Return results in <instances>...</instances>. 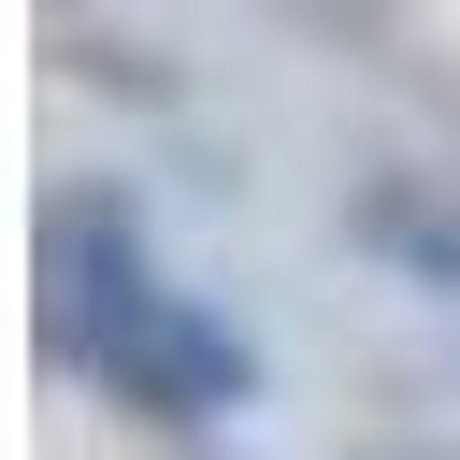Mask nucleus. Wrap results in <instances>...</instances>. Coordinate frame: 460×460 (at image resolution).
I'll use <instances>...</instances> for the list:
<instances>
[{
    "label": "nucleus",
    "instance_id": "nucleus-1",
    "mask_svg": "<svg viewBox=\"0 0 460 460\" xmlns=\"http://www.w3.org/2000/svg\"><path fill=\"white\" fill-rule=\"evenodd\" d=\"M72 374H101L144 431H216V417H244L259 402V331H230L216 302H187L172 273L144 288V302H115L101 331H86V359Z\"/></svg>",
    "mask_w": 460,
    "mask_h": 460
},
{
    "label": "nucleus",
    "instance_id": "nucleus-2",
    "mask_svg": "<svg viewBox=\"0 0 460 460\" xmlns=\"http://www.w3.org/2000/svg\"><path fill=\"white\" fill-rule=\"evenodd\" d=\"M345 244L388 259L402 288H446V302H460V201H446V187H417V172H359V187H345Z\"/></svg>",
    "mask_w": 460,
    "mask_h": 460
},
{
    "label": "nucleus",
    "instance_id": "nucleus-3",
    "mask_svg": "<svg viewBox=\"0 0 460 460\" xmlns=\"http://www.w3.org/2000/svg\"><path fill=\"white\" fill-rule=\"evenodd\" d=\"M359 460H460V446H359Z\"/></svg>",
    "mask_w": 460,
    "mask_h": 460
}]
</instances>
